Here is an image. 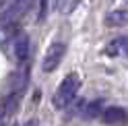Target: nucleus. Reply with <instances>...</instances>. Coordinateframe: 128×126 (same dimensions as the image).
I'll return each mask as SVG.
<instances>
[{
  "mask_svg": "<svg viewBox=\"0 0 128 126\" xmlns=\"http://www.w3.org/2000/svg\"><path fill=\"white\" fill-rule=\"evenodd\" d=\"M78 89H81V78H78L76 74H68L58 85V89H56V93H54V106L58 108V110L66 108L70 101L76 97Z\"/></svg>",
  "mask_w": 128,
  "mask_h": 126,
  "instance_id": "f257e3e1",
  "label": "nucleus"
},
{
  "mask_svg": "<svg viewBox=\"0 0 128 126\" xmlns=\"http://www.w3.org/2000/svg\"><path fill=\"white\" fill-rule=\"evenodd\" d=\"M29 4H31V0H14V2H10L6 6V10L0 14V27L2 29L12 27L14 23L29 10Z\"/></svg>",
  "mask_w": 128,
  "mask_h": 126,
  "instance_id": "f03ea898",
  "label": "nucleus"
},
{
  "mask_svg": "<svg viewBox=\"0 0 128 126\" xmlns=\"http://www.w3.org/2000/svg\"><path fill=\"white\" fill-rule=\"evenodd\" d=\"M64 54H66V46L60 44V42H54L50 48L46 50V54H44L42 70H44V72H52V70H56V68H58V64L62 62Z\"/></svg>",
  "mask_w": 128,
  "mask_h": 126,
  "instance_id": "7ed1b4c3",
  "label": "nucleus"
},
{
  "mask_svg": "<svg viewBox=\"0 0 128 126\" xmlns=\"http://www.w3.org/2000/svg\"><path fill=\"white\" fill-rule=\"evenodd\" d=\"M12 52H14V58L17 62H25L29 56V37L25 33H19L12 42Z\"/></svg>",
  "mask_w": 128,
  "mask_h": 126,
  "instance_id": "20e7f679",
  "label": "nucleus"
},
{
  "mask_svg": "<svg viewBox=\"0 0 128 126\" xmlns=\"http://www.w3.org/2000/svg\"><path fill=\"white\" fill-rule=\"evenodd\" d=\"M103 122L106 124H112V126H120V124H124L126 122V112L122 108H118V106H112L108 108L106 112H103Z\"/></svg>",
  "mask_w": 128,
  "mask_h": 126,
  "instance_id": "39448f33",
  "label": "nucleus"
},
{
  "mask_svg": "<svg viewBox=\"0 0 128 126\" xmlns=\"http://www.w3.org/2000/svg\"><path fill=\"white\" fill-rule=\"evenodd\" d=\"M128 23V10H112L106 14V25H126Z\"/></svg>",
  "mask_w": 128,
  "mask_h": 126,
  "instance_id": "423d86ee",
  "label": "nucleus"
},
{
  "mask_svg": "<svg viewBox=\"0 0 128 126\" xmlns=\"http://www.w3.org/2000/svg\"><path fill=\"white\" fill-rule=\"evenodd\" d=\"M108 52L110 54H122V56L128 58V37H118L116 42H112Z\"/></svg>",
  "mask_w": 128,
  "mask_h": 126,
  "instance_id": "0eeeda50",
  "label": "nucleus"
},
{
  "mask_svg": "<svg viewBox=\"0 0 128 126\" xmlns=\"http://www.w3.org/2000/svg\"><path fill=\"white\" fill-rule=\"evenodd\" d=\"M97 114H99V104H91L87 110V116H97Z\"/></svg>",
  "mask_w": 128,
  "mask_h": 126,
  "instance_id": "6e6552de",
  "label": "nucleus"
},
{
  "mask_svg": "<svg viewBox=\"0 0 128 126\" xmlns=\"http://www.w3.org/2000/svg\"><path fill=\"white\" fill-rule=\"evenodd\" d=\"M10 2H14V0H0V14L6 10V6H8Z\"/></svg>",
  "mask_w": 128,
  "mask_h": 126,
  "instance_id": "1a4fd4ad",
  "label": "nucleus"
},
{
  "mask_svg": "<svg viewBox=\"0 0 128 126\" xmlns=\"http://www.w3.org/2000/svg\"><path fill=\"white\" fill-rule=\"evenodd\" d=\"M46 6H48V0H42V10H39V19L46 17Z\"/></svg>",
  "mask_w": 128,
  "mask_h": 126,
  "instance_id": "9d476101",
  "label": "nucleus"
},
{
  "mask_svg": "<svg viewBox=\"0 0 128 126\" xmlns=\"http://www.w3.org/2000/svg\"><path fill=\"white\" fill-rule=\"evenodd\" d=\"M0 126H4V112L0 110Z\"/></svg>",
  "mask_w": 128,
  "mask_h": 126,
  "instance_id": "9b49d317",
  "label": "nucleus"
}]
</instances>
